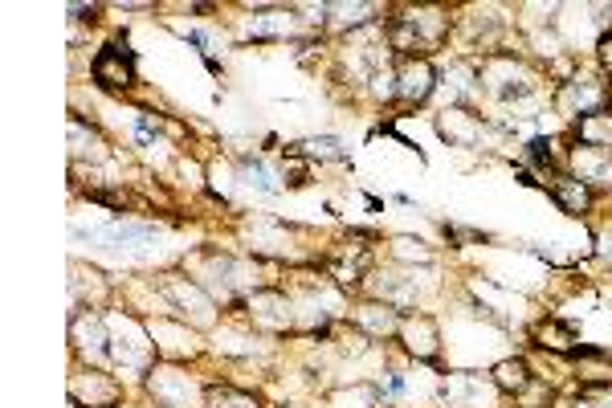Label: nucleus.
<instances>
[{"instance_id":"obj_1","label":"nucleus","mask_w":612,"mask_h":408,"mask_svg":"<svg viewBox=\"0 0 612 408\" xmlns=\"http://www.w3.org/2000/svg\"><path fill=\"white\" fill-rule=\"evenodd\" d=\"M449 13L445 9H400L388 16V46L400 58H429L433 49L445 46Z\"/></svg>"},{"instance_id":"obj_2","label":"nucleus","mask_w":612,"mask_h":408,"mask_svg":"<svg viewBox=\"0 0 612 408\" xmlns=\"http://www.w3.org/2000/svg\"><path fill=\"white\" fill-rule=\"evenodd\" d=\"M478 79H487V91L499 98H523L535 91V74L523 62H515L511 53L490 58V62L478 70Z\"/></svg>"},{"instance_id":"obj_3","label":"nucleus","mask_w":612,"mask_h":408,"mask_svg":"<svg viewBox=\"0 0 612 408\" xmlns=\"http://www.w3.org/2000/svg\"><path fill=\"white\" fill-rule=\"evenodd\" d=\"M437 91V70L429 58H400L396 65V98L405 107H421L424 98Z\"/></svg>"},{"instance_id":"obj_4","label":"nucleus","mask_w":612,"mask_h":408,"mask_svg":"<svg viewBox=\"0 0 612 408\" xmlns=\"http://www.w3.org/2000/svg\"><path fill=\"white\" fill-rule=\"evenodd\" d=\"M91 70H95V82L103 91H131V82H135V53L123 41H110Z\"/></svg>"},{"instance_id":"obj_5","label":"nucleus","mask_w":612,"mask_h":408,"mask_svg":"<svg viewBox=\"0 0 612 408\" xmlns=\"http://www.w3.org/2000/svg\"><path fill=\"white\" fill-rule=\"evenodd\" d=\"M560 107H564L572 119H584V115L609 110L612 91L600 79H572V82H564V91H560Z\"/></svg>"},{"instance_id":"obj_6","label":"nucleus","mask_w":612,"mask_h":408,"mask_svg":"<svg viewBox=\"0 0 612 408\" xmlns=\"http://www.w3.org/2000/svg\"><path fill=\"white\" fill-rule=\"evenodd\" d=\"M159 290H164V299L176 302V307H184V314H192V323L196 327H208L217 314H213V302L204 295L201 286L189 283V278H176V274H159Z\"/></svg>"},{"instance_id":"obj_7","label":"nucleus","mask_w":612,"mask_h":408,"mask_svg":"<svg viewBox=\"0 0 612 408\" xmlns=\"http://www.w3.org/2000/svg\"><path fill=\"white\" fill-rule=\"evenodd\" d=\"M250 319H253V327H262V331H290L295 311H290V299H286L283 290H253Z\"/></svg>"},{"instance_id":"obj_8","label":"nucleus","mask_w":612,"mask_h":408,"mask_svg":"<svg viewBox=\"0 0 612 408\" xmlns=\"http://www.w3.org/2000/svg\"><path fill=\"white\" fill-rule=\"evenodd\" d=\"M572 176L588 189H612V152L576 143L572 147Z\"/></svg>"},{"instance_id":"obj_9","label":"nucleus","mask_w":612,"mask_h":408,"mask_svg":"<svg viewBox=\"0 0 612 408\" xmlns=\"http://www.w3.org/2000/svg\"><path fill=\"white\" fill-rule=\"evenodd\" d=\"M70 396H74V408H115L123 388L107 376V372H86L70 384Z\"/></svg>"},{"instance_id":"obj_10","label":"nucleus","mask_w":612,"mask_h":408,"mask_svg":"<svg viewBox=\"0 0 612 408\" xmlns=\"http://www.w3.org/2000/svg\"><path fill=\"white\" fill-rule=\"evenodd\" d=\"M400 339H405L408 356H417V360H437L441 356V331L429 314L405 319V323H400Z\"/></svg>"},{"instance_id":"obj_11","label":"nucleus","mask_w":612,"mask_h":408,"mask_svg":"<svg viewBox=\"0 0 612 408\" xmlns=\"http://www.w3.org/2000/svg\"><path fill=\"white\" fill-rule=\"evenodd\" d=\"M437 131H441V140L457 143V147H470V143L482 135V123H478V115H470V110L449 107V110H441Z\"/></svg>"},{"instance_id":"obj_12","label":"nucleus","mask_w":612,"mask_h":408,"mask_svg":"<svg viewBox=\"0 0 612 408\" xmlns=\"http://www.w3.org/2000/svg\"><path fill=\"white\" fill-rule=\"evenodd\" d=\"M551 196L560 201V208L564 213H572V217H584L588 213V204H592V189L588 184H580L572 172H560L551 176Z\"/></svg>"},{"instance_id":"obj_13","label":"nucleus","mask_w":612,"mask_h":408,"mask_svg":"<svg viewBox=\"0 0 612 408\" xmlns=\"http://www.w3.org/2000/svg\"><path fill=\"white\" fill-rule=\"evenodd\" d=\"M295 29H299V21H295L290 9H266V13L250 16L245 37H253V41H266V37H290Z\"/></svg>"},{"instance_id":"obj_14","label":"nucleus","mask_w":612,"mask_h":408,"mask_svg":"<svg viewBox=\"0 0 612 408\" xmlns=\"http://www.w3.org/2000/svg\"><path fill=\"white\" fill-rule=\"evenodd\" d=\"M356 323H360L368 335H376V339L400 335V314H396V307H388V302H363L360 311H356Z\"/></svg>"},{"instance_id":"obj_15","label":"nucleus","mask_w":612,"mask_h":408,"mask_svg":"<svg viewBox=\"0 0 612 408\" xmlns=\"http://www.w3.org/2000/svg\"><path fill=\"white\" fill-rule=\"evenodd\" d=\"M531 339L543 351H564V356H572L576 351V327H567V323H560V319H543V323H535L531 327Z\"/></svg>"},{"instance_id":"obj_16","label":"nucleus","mask_w":612,"mask_h":408,"mask_svg":"<svg viewBox=\"0 0 612 408\" xmlns=\"http://www.w3.org/2000/svg\"><path fill=\"white\" fill-rule=\"evenodd\" d=\"M576 143H584V147H600V152H612V107L576 119Z\"/></svg>"},{"instance_id":"obj_17","label":"nucleus","mask_w":612,"mask_h":408,"mask_svg":"<svg viewBox=\"0 0 612 408\" xmlns=\"http://www.w3.org/2000/svg\"><path fill=\"white\" fill-rule=\"evenodd\" d=\"M490 380H494V388H499V393H506V396H523L535 384L527 360H503L499 368H494V372H490Z\"/></svg>"},{"instance_id":"obj_18","label":"nucleus","mask_w":612,"mask_h":408,"mask_svg":"<svg viewBox=\"0 0 612 408\" xmlns=\"http://www.w3.org/2000/svg\"><path fill=\"white\" fill-rule=\"evenodd\" d=\"M204 405L208 408H262V400L253 393L229 388V384H208V388H204Z\"/></svg>"},{"instance_id":"obj_19","label":"nucleus","mask_w":612,"mask_h":408,"mask_svg":"<svg viewBox=\"0 0 612 408\" xmlns=\"http://www.w3.org/2000/svg\"><path fill=\"white\" fill-rule=\"evenodd\" d=\"M445 396L454 408H482V380L473 376H454L445 384Z\"/></svg>"},{"instance_id":"obj_20","label":"nucleus","mask_w":612,"mask_h":408,"mask_svg":"<svg viewBox=\"0 0 612 408\" xmlns=\"http://www.w3.org/2000/svg\"><path fill=\"white\" fill-rule=\"evenodd\" d=\"M290 156H307V159H347L344 143L323 135V140H307V143H295L290 147Z\"/></svg>"},{"instance_id":"obj_21","label":"nucleus","mask_w":612,"mask_h":408,"mask_svg":"<svg viewBox=\"0 0 612 408\" xmlns=\"http://www.w3.org/2000/svg\"><path fill=\"white\" fill-rule=\"evenodd\" d=\"M327 13H335L339 29H356V25H368L372 16L380 13V4H327Z\"/></svg>"},{"instance_id":"obj_22","label":"nucleus","mask_w":612,"mask_h":408,"mask_svg":"<svg viewBox=\"0 0 612 408\" xmlns=\"http://www.w3.org/2000/svg\"><path fill=\"white\" fill-rule=\"evenodd\" d=\"M393 253L396 257H405V262H433V250H429L424 241H412V237H396Z\"/></svg>"},{"instance_id":"obj_23","label":"nucleus","mask_w":612,"mask_h":408,"mask_svg":"<svg viewBox=\"0 0 612 408\" xmlns=\"http://www.w3.org/2000/svg\"><path fill=\"white\" fill-rule=\"evenodd\" d=\"M597 49H600V65H604V74L612 79V29H609V33H600Z\"/></svg>"},{"instance_id":"obj_24","label":"nucleus","mask_w":612,"mask_h":408,"mask_svg":"<svg viewBox=\"0 0 612 408\" xmlns=\"http://www.w3.org/2000/svg\"><path fill=\"white\" fill-rule=\"evenodd\" d=\"M531 159L535 164H551V140H531Z\"/></svg>"},{"instance_id":"obj_25","label":"nucleus","mask_w":612,"mask_h":408,"mask_svg":"<svg viewBox=\"0 0 612 408\" xmlns=\"http://www.w3.org/2000/svg\"><path fill=\"white\" fill-rule=\"evenodd\" d=\"M70 13L79 16V21H98V4H91V9H86V4H74Z\"/></svg>"},{"instance_id":"obj_26","label":"nucleus","mask_w":612,"mask_h":408,"mask_svg":"<svg viewBox=\"0 0 612 408\" xmlns=\"http://www.w3.org/2000/svg\"><path fill=\"white\" fill-rule=\"evenodd\" d=\"M597 241H600V257H604V262H612V229H604Z\"/></svg>"},{"instance_id":"obj_27","label":"nucleus","mask_w":612,"mask_h":408,"mask_svg":"<svg viewBox=\"0 0 612 408\" xmlns=\"http://www.w3.org/2000/svg\"><path fill=\"white\" fill-rule=\"evenodd\" d=\"M572 408H597V405H592V400H588V396H584V400H576V405H572Z\"/></svg>"}]
</instances>
